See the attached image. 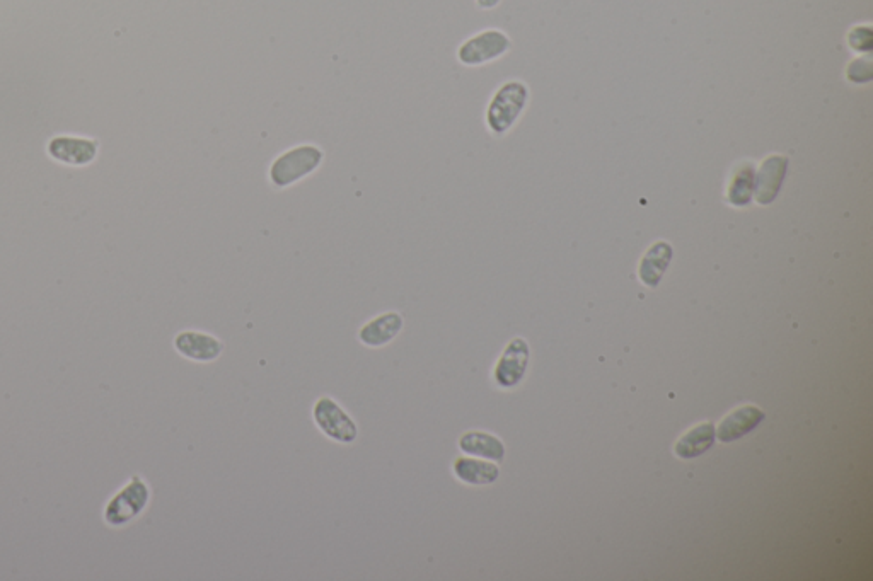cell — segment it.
I'll use <instances>...</instances> for the list:
<instances>
[{"mask_svg": "<svg viewBox=\"0 0 873 581\" xmlns=\"http://www.w3.org/2000/svg\"><path fill=\"white\" fill-rule=\"evenodd\" d=\"M510 40L498 29H488L464 41L457 50V60L466 67H478L509 52Z\"/></svg>", "mask_w": 873, "mask_h": 581, "instance_id": "obj_6", "label": "cell"}, {"mask_svg": "<svg viewBox=\"0 0 873 581\" xmlns=\"http://www.w3.org/2000/svg\"><path fill=\"white\" fill-rule=\"evenodd\" d=\"M529 91L519 81L507 82L498 89L486 110V125L495 135H503L514 127L526 108Z\"/></svg>", "mask_w": 873, "mask_h": 581, "instance_id": "obj_3", "label": "cell"}, {"mask_svg": "<svg viewBox=\"0 0 873 581\" xmlns=\"http://www.w3.org/2000/svg\"><path fill=\"white\" fill-rule=\"evenodd\" d=\"M478 2V6L481 9H493V7H497L500 4V0H476Z\"/></svg>", "mask_w": 873, "mask_h": 581, "instance_id": "obj_18", "label": "cell"}, {"mask_svg": "<svg viewBox=\"0 0 873 581\" xmlns=\"http://www.w3.org/2000/svg\"><path fill=\"white\" fill-rule=\"evenodd\" d=\"M851 47L858 52H867L872 45V33L868 28H856L850 36Z\"/></svg>", "mask_w": 873, "mask_h": 581, "instance_id": "obj_17", "label": "cell"}, {"mask_svg": "<svg viewBox=\"0 0 873 581\" xmlns=\"http://www.w3.org/2000/svg\"><path fill=\"white\" fill-rule=\"evenodd\" d=\"M529 355L531 351L524 338H514L510 341L493 369V379L497 382V386L510 389L522 382L529 365Z\"/></svg>", "mask_w": 873, "mask_h": 581, "instance_id": "obj_8", "label": "cell"}, {"mask_svg": "<svg viewBox=\"0 0 873 581\" xmlns=\"http://www.w3.org/2000/svg\"><path fill=\"white\" fill-rule=\"evenodd\" d=\"M452 472L457 481L469 484V486H486L493 484L500 478V469L497 464L480 457L461 455L452 462Z\"/></svg>", "mask_w": 873, "mask_h": 581, "instance_id": "obj_12", "label": "cell"}, {"mask_svg": "<svg viewBox=\"0 0 873 581\" xmlns=\"http://www.w3.org/2000/svg\"><path fill=\"white\" fill-rule=\"evenodd\" d=\"M457 447L464 455L480 457L486 461L500 464L505 459V445L493 433L480 432V430L463 433L457 440Z\"/></svg>", "mask_w": 873, "mask_h": 581, "instance_id": "obj_13", "label": "cell"}, {"mask_svg": "<svg viewBox=\"0 0 873 581\" xmlns=\"http://www.w3.org/2000/svg\"><path fill=\"white\" fill-rule=\"evenodd\" d=\"M313 420L319 432L333 442L348 445L359 438V426L347 409L331 396H321L314 403Z\"/></svg>", "mask_w": 873, "mask_h": 581, "instance_id": "obj_4", "label": "cell"}, {"mask_svg": "<svg viewBox=\"0 0 873 581\" xmlns=\"http://www.w3.org/2000/svg\"><path fill=\"white\" fill-rule=\"evenodd\" d=\"M788 159L783 156H771L763 162L758 176L754 179V196L759 205H769L775 202L780 193L781 185L787 174Z\"/></svg>", "mask_w": 873, "mask_h": 581, "instance_id": "obj_10", "label": "cell"}, {"mask_svg": "<svg viewBox=\"0 0 873 581\" xmlns=\"http://www.w3.org/2000/svg\"><path fill=\"white\" fill-rule=\"evenodd\" d=\"M47 154L50 159L64 166H91L98 159L99 142L79 135H55L48 140Z\"/></svg>", "mask_w": 873, "mask_h": 581, "instance_id": "obj_5", "label": "cell"}, {"mask_svg": "<svg viewBox=\"0 0 873 581\" xmlns=\"http://www.w3.org/2000/svg\"><path fill=\"white\" fill-rule=\"evenodd\" d=\"M754 166L752 162H744L739 167H735L734 174L730 178L729 190H727V198L730 205L734 207H747L751 203L754 196Z\"/></svg>", "mask_w": 873, "mask_h": 581, "instance_id": "obj_16", "label": "cell"}, {"mask_svg": "<svg viewBox=\"0 0 873 581\" xmlns=\"http://www.w3.org/2000/svg\"><path fill=\"white\" fill-rule=\"evenodd\" d=\"M324 150L316 144L290 147L273 159L268 167V181L277 190H287L313 176L323 166Z\"/></svg>", "mask_w": 873, "mask_h": 581, "instance_id": "obj_1", "label": "cell"}, {"mask_svg": "<svg viewBox=\"0 0 873 581\" xmlns=\"http://www.w3.org/2000/svg\"><path fill=\"white\" fill-rule=\"evenodd\" d=\"M715 438H717L715 426L712 423H701L677 440L674 452L681 459H694L698 455L705 454L706 450L715 443Z\"/></svg>", "mask_w": 873, "mask_h": 581, "instance_id": "obj_15", "label": "cell"}, {"mask_svg": "<svg viewBox=\"0 0 873 581\" xmlns=\"http://www.w3.org/2000/svg\"><path fill=\"white\" fill-rule=\"evenodd\" d=\"M405 328V317L399 312H382L372 317L359 329V341L369 348H382L393 343Z\"/></svg>", "mask_w": 873, "mask_h": 581, "instance_id": "obj_9", "label": "cell"}, {"mask_svg": "<svg viewBox=\"0 0 873 581\" xmlns=\"http://www.w3.org/2000/svg\"><path fill=\"white\" fill-rule=\"evenodd\" d=\"M672 246L667 242H655L652 248L648 249L647 254L643 256L640 263V278L647 287L655 288L659 285L660 280L664 277L665 271L671 265Z\"/></svg>", "mask_w": 873, "mask_h": 581, "instance_id": "obj_14", "label": "cell"}, {"mask_svg": "<svg viewBox=\"0 0 873 581\" xmlns=\"http://www.w3.org/2000/svg\"><path fill=\"white\" fill-rule=\"evenodd\" d=\"M152 501V489L139 474H133L122 488L116 489L103 508V522L111 529H123L139 520Z\"/></svg>", "mask_w": 873, "mask_h": 581, "instance_id": "obj_2", "label": "cell"}, {"mask_svg": "<svg viewBox=\"0 0 873 581\" xmlns=\"http://www.w3.org/2000/svg\"><path fill=\"white\" fill-rule=\"evenodd\" d=\"M174 350L178 355L197 363H212L222 357L226 350L224 343L214 334L185 329L174 336Z\"/></svg>", "mask_w": 873, "mask_h": 581, "instance_id": "obj_7", "label": "cell"}, {"mask_svg": "<svg viewBox=\"0 0 873 581\" xmlns=\"http://www.w3.org/2000/svg\"><path fill=\"white\" fill-rule=\"evenodd\" d=\"M764 418L766 416H764L763 409H759L754 404H747V406L735 409L729 416H725L715 433H717L718 440H722V442H734V440H739L747 433L752 432Z\"/></svg>", "mask_w": 873, "mask_h": 581, "instance_id": "obj_11", "label": "cell"}]
</instances>
